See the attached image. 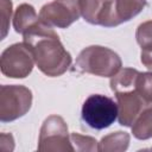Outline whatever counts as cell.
Instances as JSON below:
<instances>
[{
  "label": "cell",
  "instance_id": "10",
  "mask_svg": "<svg viewBox=\"0 0 152 152\" xmlns=\"http://www.w3.org/2000/svg\"><path fill=\"white\" fill-rule=\"evenodd\" d=\"M39 14H37L34 7L30 4H20L13 15V28L17 33L24 34L28 28L34 26L39 21Z\"/></svg>",
  "mask_w": 152,
  "mask_h": 152
},
{
  "label": "cell",
  "instance_id": "13",
  "mask_svg": "<svg viewBox=\"0 0 152 152\" xmlns=\"http://www.w3.org/2000/svg\"><path fill=\"white\" fill-rule=\"evenodd\" d=\"M108 0H81V15L91 24L100 25Z\"/></svg>",
  "mask_w": 152,
  "mask_h": 152
},
{
  "label": "cell",
  "instance_id": "16",
  "mask_svg": "<svg viewBox=\"0 0 152 152\" xmlns=\"http://www.w3.org/2000/svg\"><path fill=\"white\" fill-rule=\"evenodd\" d=\"M135 90L147 104L152 103V71H139L135 80Z\"/></svg>",
  "mask_w": 152,
  "mask_h": 152
},
{
  "label": "cell",
  "instance_id": "3",
  "mask_svg": "<svg viewBox=\"0 0 152 152\" xmlns=\"http://www.w3.org/2000/svg\"><path fill=\"white\" fill-rule=\"evenodd\" d=\"M81 118L90 128L97 131L108 128L118 119V103L106 95H89L82 104Z\"/></svg>",
  "mask_w": 152,
  "mask_h": 152
},
{
  "label": "cell",
  "instance_id": "17",
  "mask_svg": "<svg viewBox=\"0 0 152 152\" xmlns=\"http://www.w3.org/2000/svg\"><path fill=\"white\" fill-rule=\"evenodd\" d=\"M71 145L74 151H97L99 141L89 135H82L80 133H70Z\"/></svg>",
  "mask_w": 152,
  "mask_h": 152
},
{
  "label": "cell",
  "instance_id": "9",
  "mask_svg": "<svg viewBox=\"0 0 152 152\" xmlns=\"http://www.w3.org/2000/svg\"><path fill=\"white\" fill-rule=\"evenodd\" d=\"M118 103V121L121 126L132 127L140 112L147 106L134 88L114 93Z\"/></svg>",
  "mask_w": 152,
  "mask_h": 152
},
{
  "label": "cell",
  "instance_id": "11",
  "mask_svg": "<svg viewBox=\"0 0 152 152\" xmlns=\"http://www.w3.org/2000/svg\"><path fill=\"white\" fill-rule=\"evenodd\" d=\"M131 137L126 132H113L104 135L97 146V151L100 152H122L126 151L129 146Z\"/></svg>",
  "mask_w": 152,
  "mask_h": 152
},
{
  "label": "cell",
  "instance_id": "4",
  "mask_svg": "<svg viewBox=\"0 0 152 152\" xmlns=\"http://www.w3.org/2000/svg\"><path fill=\"white\" fill-rule=\"evenodd\" d=\"M31 89L21 84H4L0 89V121L11 122L24 116L32 106Z\"/></svg>",
  "mask_w": 152,
  "mask_h": 152
},
{
  "label": "cell",
  "instance_id": "15",
  "mask_svg": "<svg viewBox=\"0 0 152 152\" xmlns=\"http://www.w3.org/2000/svg\"><path fill=\"white\" fill-rule=\"evenodd\" d=\"M135 39L141 48L140 53H152V20H146L137 27Z\"/></svg>",
  "mask_w": 152,
  "mask_h": 152
},
{
  "label": "cell",
  "instance_id": "1",
  "mask_svg": "<svg viewBox=\"0 0 152 152\" xmlns=\"http://www.w3.org/2000/svg\"><path fill=\"white\" fill-rule=\"evenodd\" d=\"M23 42L30 49L38 69L49 77L63 75L71 64V55L62 44L55 30L38 21L23 34Z\"/></svg>",
  "mask_w": 152,
  "mask_h": 152
},
{
  "label": "cell",
  "instance_id": "19",
  "mask_svg": "<svg viewBox=\"0 0 152 152\" xmlns=\"http://www.w3.org/2000/svg\"><path fill=\"white\" fill-rule=\"evenodd\" d=\"M140 61L144 66L152 71V53H140Z\"/></svg>",
  "mask_w": 152,
  "mask_h": 152
},
{
  "label": "cell",
  "instance_id": "18",
  "mask_svg": "<svg viewBox=\"0 0 152 152\" xmlns=\"http://www.w3.org/2000/svg\"><path fill=\"white\" fill-rule=\"evenodd\" d=\"M0 7H1V39H4L10 27V19L12 15V1L1 0Z\"/></svg>",
  "mask_w": 152,
  "mask_h": 152
},
{
  "label": "cell",
  "instance_id": "12",
  "mask_svg": "<svg viewBox=\"0 0 152 152\" xmlns=\"http://www.w3.org/2000/svg\"><path fill=\"white\" fill-rule=\"evenodd\" d=\"M131 128L133 137L139 140H147L152 138V103L147 104L140 112Z\"/></svg>",
  "mask_w": 152,
  "mask_h": 152
},
{
  "label": "cell",
  "instance_id": "8",
  "mask_svg": "<svg viewBox=\"0 0 152 152\" xmlns=\"http://www.w3.org/2000/svg\"><path fill=\"white\" fill-rule=\"evenodd\" d=\"M146 6V0H108L101 20V26L115 27L129 21Z\"/></svg>",
  "mask_w": 152,
  "mask_h": 152
},
{
  "label": "cell",
  "instance_id": "14",
  "mask_svg": "<svg viewBox=\"0 0 152 152\" xmlns=\"http://www.w3.org/2000/svg\"><path fill=\"white\" fill-rule=\"evenodd\" d=\"M139 71L133 68H124L120 69L114 76L110 77V89L114 93L131 89L135 87V80Z\"/></svg>",
  "mask_w": 152,
  "mask_h": 152
},
{
  "label": "cell",
  "instance_id": "7",
  "mask_svg": "<svg viewBox=\"0 0 152 152\" xmlns=\"http://www.w3.org/2000/svg\"><path fill=\"white\" fill-rule=\"evenodd\" d=\"M81 17V0H53L39 11V19L51 27L66 28Z\"/></svg>",
  "mask_w": 152,
  "mask_h": 152
},
{
  "label": "cell",
  "instance_id": "2",
  "mask_svg": "<svg viewBox=\"0 0 152 152\" xmlns=\"http://www.w3.org/2000/svg\"><path fill=\"white\" fill-rule=\"evenodd\" d=\"M121 66L120 56L112 49L101 45H90L83 49L75 62V69L77 71L100 77H112Z\"/></svg>",
  "mask_w": 152,
  "mask_h": 152
},
{
  "label": "cell",
  "instance_id": "6",
  "mask_svg": "<svg viewBox=\"0 0 152 152\" xmlns=\"http://www.w3.org/2000/svg\"><path fill=\"white\" fill-rule=\"evenodd\" d=\"M34 64L33 56L24 42L7 46L0 57L1 72L10 78L27 77L32 72Z\"/></svg>",
  "mask_w": 152,
  "mask_h": 152
},
{
  "label": "cell",
  "instance_id": "5",
  "mask_svg": "<svg viewBox=\"0 0 152 152\" xmlns=\"http://www.w3.org/2000/svg\"><path fill=\"white\" fill-rule=\"evenodd\" d=\"M37 148L38 151L45 152L74 151L68 132V125L62 116L50 115L44 120L40 127Z\"/></svg>",
  "mask_w": 152,
  "mask_h": 152
}]
</instances>
